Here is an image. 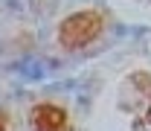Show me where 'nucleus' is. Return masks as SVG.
<instances>
[{"mask_svg":"<svg viewBox=\"0 0 151 131\" xmlns=\"http://www.w3.org/2000/svg\"><path fill=\"white\" fill-rule=\"evenodd\" d=\"M105 20L99 12H76L70 18L61 20L58 26V44L64 50H81L87 44H93L96 38L102 35Z\"/></svg>","mask_w":151,"mask_h":131,"instance_id":"f257e3e1","label":"nucleus"},{"mask_svg":"<svg viewBox=\"0 0 151 131\" xmlns=\"http://www.w3.org/2000/svg\"><path fill=\"white\" fill-rule=\"evenodd\" d=\"M29 128L32 131H67V114L52 102L35 105L29 114Z\"/></svg>","mask_w":151,"mask_h":131,"instance_id":"f03ea898","label":"nucleus"},{"mask_svg":"<svg viewBox=\"0 0 151 131\" xmlns=\"http://www.w3.org/2000/svg\"><path fill=\"white\" fill-rule=\"evenodd\" d=\"M0 131H6V119L3 117H0Z\"/></svg>","mask_w":151,"mask_h":131,"instance_id":"7ed1b4c3","label":"nucleus"},{"mask_svg":"<svg viewBox=\"0 0 151 131\" xmlns=\"http://www.w3.org/2000/svg\"><path fill=\"white\" fill-rule=\"evenodd\" d=\"M148 122H151V108H148Z\"/></svg>","mask_w":151,"mask_h":131,"instance_id":"20e7f679","label":"nucleus"}]
</instances>
